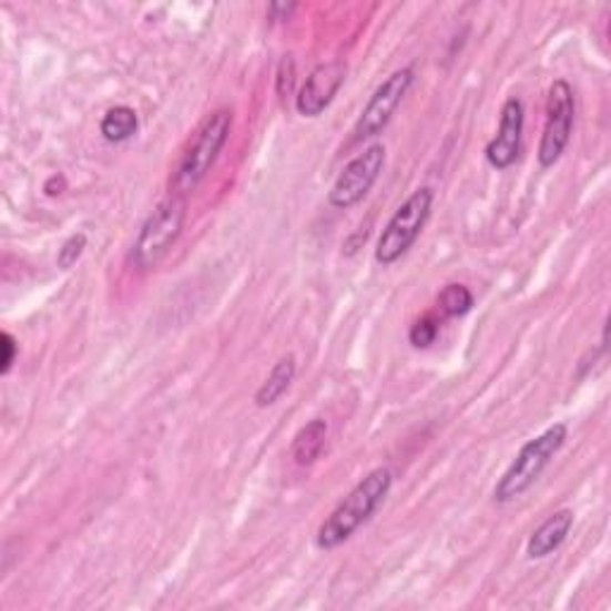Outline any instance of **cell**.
<instances>
[{"instance_id":"obj_12","label":"cell","mask_w":611,"mask_h":611,"mask_svg":"<svg viewBox=\"0 0 611 611\" xmlns=\"http://www.w3.org/2000/svg\"><path fill=\"white\" fill-rule=\"evenodd\" d=\"M294 378H296V356L294 354L282 356L279 361L273 366V370L268 373V378L263 380V385L254 395V401L258 409H268V406L277 404L282 397H285Z\"/></svg>"},{"instance_id":"obj_18","label":"cell","mask_w":611,"mask_h":611,"mask_svg":"<svg viewBox=\"0 0 611 611\" xmlns=\"http://www.w3.org/2000/svg\"><path fill=\"white\" fill-rule=\"evenodd\" d=\"M294 84H296V62L292 55H285L279 60V68H277V82H275L277 96L279 99L292 96Z\"/></svg>"},{"instance_id":"obj_2","label":"cell","mask_w":611,"mask_h":611,"mask_svg":"<svg viewBox=\"0 0 611 611\" xmlns=\"http://www.w3.org/2000/svg\"><path fill=\"white\" fill-rule=\"evenodd\" d=\"M567 440H569L567 422H554V426H550L538 437L528 440L519 449V454H516V459L509 464L505 476H501L495 485L492 499L497 505H511V501L526 495L544 473V468L550 466L552 459L563 449Z\"/></svg>"},{"instance_id":"obj_4","label":"cell","mask_w":611,"mask_h":611,"mask_svg":"<svg viewBox=\"0 0 611 611\" xmlns=\"http://www.w3.org/2000/svg\"><path fill=\"white\" fill-rule=\"evenodd\" d=\"M186 221V196L170 192L141 225L130 261L136 271H151L175 246Z\"/></svg>"},{"instance_id":"obj_21","label":"cell","mask_w":611,"mask_h":611,"mask_svg":"<svg viewBox=\"0 0 611 611\" xmlns=\"http://www.w3.org/2000/svg\"><path fill=\"white\" fill-rule=\"evenodd\" d=\"M62 190H65V180H62V177H51L49 182H45V186H43V192L45 194H49V196H58V194H62Z\"/></svg>"},{"instance_id":"obj_8","label":"cell","mask_w":611,"mask_h":611,"mask_svg":"<svg viewBox=\"0 0 611 611\" xmlns=\"http://www.w3.org/2000/svg\"><path fill=\"white\" fill-rule=\"evenodd\" d=\"M414 82V68H401L397 72H391L387 80L373 91V96L364 105L361 115H358L354 128V141H368L373 136H378L399 111V105L404 103L406 93L411 91Z\"/></svg>"},{"instance_id":"obj_11","label":"cell","mask_w":611,"mask_h":611,"mask_svg":"<svg viewBox=\"0 0 611 611\" xmlns=\"http://www.w3.org/2000/svg\"><path fill=\"white\" fill-rule=\"evenodd\" d=\"M576 516L571 509H559L552 516H547V519L532 530V536L528 538L526 544V554L528 559L538 561V559H547L550 554H554L559 547L567 542L569 532L573 528Z\"/></svg>"},{"instance_id":"obj_7","label":"cell","mask_w":611,"mask_h":611,"mask_svg":"<svg viewBox=\"0 0 611 611\" xmlns=\"http://www.w3.org/2000/svg\"><path fill=\"white\" fill-rule=\"evenodd\" d=\"M385 153L387 151L383 144H370L364 149V153H358L356 159L344 165L330 194H327V203L337 211H349L356 203H361L380 177L385 167Z\"/></svg>"},{"instance_id":"obj_17","label":"cell","mask_w":611,"mask_h":611,"mask_svg":"<svg viewBox=\"0 0 611 611\" xmlns=\"http://www.w3.org/2000/svg\"><path fill=\"white\" fill-rule=\"evenodd\" d=\"M86 234L84 232H77L72 234V237H68L65 242H62V246L58 248V268L60 271H70L72 265H77V261L82 258L84 248H86Z\"/></svg>"},{"instance_id":"obj_3","label":"cell","mask_w":611,"mask_h":611,"mask_svg":"<svg viewBox=\"0 0 611 611\" xmlns=\"http://www.w3.org/2000/svg\"><path fill=\"white\" fill-rule=\"evenodd\" d=\"M232 132V111L221 108V111L211 113L206 120L201 122L194 139L186 146L182 161L175 170V177H172V192L175 194H192L196 186L208 177V172L221 159V153L227 144Z\"/></svg>"},{"instance_id":"obj_20","label":"cell","mask_w":611,"mask_h":611,"mask_svg":"<svg viewBox=\"0 0 611 611\" xmlns=\"http://www.w3.org/2000/svg\"><path fill=\"white\" fill-rule=\"evenodd\" d=\"M296 10L294 3H271L268 6V18L273 22H285L292 18V12Z\"/></svg>"},{"instance_id":"obj_14","label":"cell","mask_w":611,"mask_h":611,"mask_svg":"<svg viewBox=\"0 0 611 611\" xmlns=\"http://www.w3.org/2000/svg\"><path fill=\"white\" fill-rule=\"evenodd\" d=\"M139 115L130 105H115L101 118V134L111 144H122L136 134Z\"/></svg>"},{"instance_id":"obj_5","label":"cell","mask_w":611,"mask_h":611,"mask_svg":"<svg viewBox=\"0 0 611 611\" xmlns=\"http://www.w3.org/2000/svg\"><path fill=\"white\" fill-rule=\"evenodd\" d=\"M432 203L435 192L430 186H418V190L401 203L395 215L387 221L378 246H375V263H380L383 268H387V265H395L401 256H406V251L418 242L420 232L426 230L432 213Z\"/></svg>"},{"instance_id":"obj_10","label":"cell","mask_w":611,"mask_h":611,"mask_svg":"<svg viewBox=\"0 0 611 611\" xmlns=\"http://www.w3.org/2000/svg\"><path fill=\"white\" fill-rule=\"evenodd\" d=\"M526 111L521 99H507L501 105L499 130L497 136L485 146V161L495 170H509L521 155V139H523Z\"/></svg>"},{"instance_id":"obj_9","label":"cell","mask_w":611,"mask_h":611,"mask_svg":"<svg viewBox=\"0 0 611 611\" xmlns=\"http://www.w3.org/2000/svg\"><path fill=\"white\" fill-rule=\"evenodd\" d=\"M347 74L349 65L344 60H330L318 65L306 77L304 86L299 89V96H296V113L302 118H320L335 101L344 82H347Z\"/></svg>"},{"instance_id":"obj_19","label":"cell","mask_w":611,"mask_h":611,"mask_svg":"<svg viewBox=\"0 0 611 611\" xmlns=\"http://www.w3.org/2000/svg\"><path fill=\"white\" fill-rule=\"evenodd\" d=\"M0 352H3V356H0V375H8L14 366V358H18V342H14V337L10 333H3L0 335Z\"/></svg>"},{"instance_id":"obj_13","label":"cell","mask_w":611,"mask_h":611,"mask_svg":"<svg viewBox=\"0 0 611 611\" xmlns=\"http://www.w3.org/2000/svg\"><path fill=\"white\" fill-rule=\"evenodd\" d=\"M325 442H327V420L323 418L308 420L306 426L294 435V442L289 449L294 464L302 468L316 464L325 449Z\"/></svg>"},{"instance_id":"obj_16","label":"cell","mask_w":611,"mask_h":611,"mask_svg":"<svg viewBox=\"0 0 611 611\" xmlns=\"http://www.w3.org/2000/svg\"><path fill=\"white\" fill-rule=\"evenodd\" d=\"M437 335H440V320L435 316H422L411 325L409 342L416 349H428L430 344H435Z\"/></svg>"},{"instance_id":"obj_15","label":"cell","mask_w":611,"mask_h":611,"mask_svg":"<svg viewBox=\"0 0 611 611\" xmlns=\"http://www.w3.org/2000/svg\"><path fill=\"white\" fill-rule=\"evenodd\" d=\"M437 306L445 313L447 318H461L466 313H471L476 306L473 292L466 285H447L440 296H437Z\"/></svg>"},{"instance_id":"obj_1","label":"cell","mask_w":611,"mask_h":611,"mask_svg":"<svg viewBox=\"0 0 611 611\" xmlns=\"http://www.w3.org/2000/svg\"><path fill=\"white\" fill-rule=\"evenodd\" d=\"M391 482H395V476L385 466L373 468L364 480H358L356 488L320 523L316 536L318 550H337L339 544L356 536L373 519V513L383 507V501L391 490Z\"/></svg>"},{"instance_id":"obj_6","label":"cell","mask_w":611,"mask_h":611,"mask_svg":"<svg viewBox=\"0 0 611 611\" xmlns=\"http://www.w3.org/2000/svg\"><path fill=\"white\" fill-rule=\"evenodd\" d=\"M576 122V93L567 80H557L547 93L544 130L538 146V163L542 170L554 167L567 153Z\"/></svg>"}]
</instances>
